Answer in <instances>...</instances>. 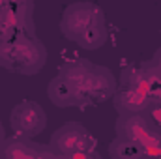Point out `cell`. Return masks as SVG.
<instances>
[{"label":"cell","mask_w":161,"mask_h":159,"mask_svg":"<svg viewBox=\"0 0 161 159\" xmlns=\"http://www.w3.org/2000/svg\"><path fill=\"white\" fill-rule=\"evenodd\" d=\"M47 62V47L38 36L0 41V68L17 75H36Z\"/></svg>","instance_id":"cell-1"},{"label":"cell","mask_w":161,"mask_h":159,"mask_svg":"<svg viewBox=\"0 0 161 159\" xmlns=\"http://www.w3.org/2000/svg\"><path fill=\"white\" fill-rule=\"evenodd\" d=\"M114 133L116 137L139 142L146 150L148 159L161 157V125H158L148 114L118 116Z\"/></svg>","instance_id":"cell-2"},{"label":"cell","mask_w":161,"mask_h":159,"mask_svg":"<svg viewBox=\"0 0 161 159\" xmlns=\"http://www.w3.org/2000/svg\"><path fill=\"white\" fill-rule=\"evenodd\" d=\"M49 146L60 157H73L84 152H94L97 142L82 123L68 122L53 133Z\"/></svg>","instance_id":"cell-3"},{"label":"cell","mask_w":161,"mask_h":159,"mask_svg":"<svg viewBox=\"0 0 161 159\" xmlns=\"http://www.w3.org/2000/svg\"><path fill=\"white\" fill-rule=\"evenodd\" d=\"M36 36L34 4L32 2H2L0 41Z\"/></svg>","instance_id":"cell-4"},{"label":"cell","mask_w":161,"mask_h":159,"mask_svg":"<svg viewBox=\"0 0 161 159\" xmlns=\"http://www.w3.org/2000/svg\"><path fill=\"white\" fill-rule=\"evenodd\" d=\"M9 125L23 139H34L36 135L43 133V129L47 127V114L40 103L23 99L11 109Z\"/></svg>","instance_id":"cell-5"},{"label":"cell","mask_w":161,"mask_h":159,"mask_svg":"<svg viewBox=\"0 0 161 159\" xmlns=\"http://www.w3.org/2000/svg\"><path fill=\"white\" fill-rule=\"evenodd\" d=\"M99 6L94 2H75L69 4L60 19V32L66 40L69 41H79V38L88 30V26L92 25L96 13H97Z\"/></svg>","instance_id":"cell-6"},{"label":"cell","mask_w":161,"mask_h":159,"mask_svg":"<svg viewBox=\"0 0 161 159\" xmlns=\"http://www.w3.org/2000/svg\"><path fill=\"white\" fill-rule=\"evenodd\" d=\"M116 90H118V82L114 79V75L111 73V69L105 66L94 64V69L84 84V94L88 97V105H101V103L109 101L111 97H114Z\"/></svg>","instance_id":"cell-7"},{"label":"cell","mask_w":161,"mask_h":159,"mask_svg":"<svg viewBox=\"0 0 161 159\" xmlns=\"http://www.w3.org/2000/svg\"><path fill=\"white\" fill-rule=\"evenodd\" d=\"M94 69V64L86 58H75V60H69L66 64L60 66V71L58 75L62 79H66L73 88H75V94H77V107H88V97L84 94V84L90 77Z\"/></svg>","instance_id":"cell-8"},{"label":"cell","mask_w":161,"mask_h":159,"mask_svg":"<svg viewBox=\"0 0 161 159\" xmlns=\"http://www.w3.org/2000/svg\"><path fill=\"white\" fill-rule=\"evenodd\" d=\"M114 109L120 116H139V114H150L156 105L152 103V99L137 90L131 88H118L114 97H113Z\"/></svg>","instance_id":"cell-9"},{"label":"cell","mask_w":161,"mask_h":159,"mask_svg":"<svg viewBox=\"0 0 161 159\" xmlns=\"http://www.w3.org/2000/svg\"><path fill=\"white\" fill-rule=\"evenodd\" d=\"M4 159H56L51 146L30 142L28 139H9L2 150Z\"/></svg>","instance_id":"cell-10"},{"label":"cell","mask_w":161,"mask_h":159,"mask_svg":"<svg viewBox=\"0 0 161 159\" xmlns=\"http://www.w3.org/2000/svg\"><path fill=\"white\" fill-rule=\"evenodd\" d=\"M158 79L150 68V62H137L122 68L120 71V84L122 88H131L137 92H142L148 96L154 80Z\"/></svg>","instance_id":"cell-11"},{"label":"cell","mask_w":161,"mask_h":159,"mask_svg":"<svg viewBox=\"0 0 161 159\" xmlns=\"http://www.w3.org/2000/svg\"><path fill=\"white\" fill-rule=\"evenodd\" d=\"M109 40V30H107V19H105V13L103 9L99 8L92 25L88 26V30L82 34L77 41L80 49H86V51H96L99 47H103Z\"/></svg>","instance_id":"cell-12"},{"label":"cell","mask_w":161,"mask_h":159,"mask_svg":"<svg viewBox=\"0 0 161 159\" xmlns=\"http://www.w3.org/2000/svg\"><path fill=\"white\" fill-rule=\"evenodd\" d=\"M47 96H49L51 103L56 105V107H60V109L77 107V94H75V88H73L66 79H62L60 75H56L54 79L49 82V86H47Z\"/></svg>","instance_id":"cell-13"},{"label":"cell","mask_w":161,"mask_h":159,"mask_svg":"<svg viewBox=\"0 0 161 159\" xmlns=\"http://www.w3.org/2000/svg\"><path fill=\"white\" fill-rule=\"evenodd\" d=\"M109 156H111V159H148L146 150L139 142L127 140L122 137H114L111 140Z\"/></svg>","instance_id":"cell-14"},{"label":"cell","mask_w":161,"mask_h":159,"mask_svg":"<svg viewBox=\"0 0 161 159\" xmlns=\"http://www.w3.org/2000/svg\"><path fill=\"white\" fill-rule=\"evenodd\" d=\"M152 62H154V64H156V66L161 69V47L156 51V52H154V56H152Z\"/></svg>","instance_id":"cell-15"},{"label":"cell","mask_w":161,"mask_h":159,"mask_svg":"<svg viewBox=\"0 0 161 159\" xmlns=\"http://www.w3.org/2000/svg\"><path fill=\"white\" fill-rule=\"evenodd\" d=\"M4 146H6V137H4V129H2V123H0V154L4 150Z\"/></svg>","instance_id":"cell-16"},{"label":"cell","mask_w":161,"mask_h":159,"mask_svg":"<svg viewBox=\"0 0 161 159\" xmlns=\"http://www.w3.org/2000/svg\"><path fill=\"white\" fill-rule=\"evenodd\" d=\"M0 13H2V2H0Z\"/></svg>","instance_id":"cell-17"},{"label":"cell","mask_w":161,"mask_h":159,"mask_svg":"<svg viewBox=\"0 0 161 159\" xmlns=\"http://www.w3.org/2000/svg\"><path fill=\"white\" fill-rule=\"evenodd\" d=\"M158 159H161V157H158Z\"/></svg>","instance_id":"cell-18"}]
</instances>
